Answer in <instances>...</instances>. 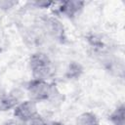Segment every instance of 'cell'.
Listing matches in <instances>:
<instances>
[{
	"instance_id": "6da1fadb",
	"label": "cell",
	"mask_w": 125,
	"mask_h": 125,
	"mask_svg": "<svg viewBox=\"0 0 125 125\" xmlns=\"http://www.w3.org/2000/svg\"><path fill=\"white\" fill-rule=\"evenodd\" d=\"M29 66L34 79L47 81L52 76L53 69L51 61L43 53H35L29 59Z\"/></svg>"
},
{
	"instance_id": "7a4b0ae2",
	"label": "cell",
	"mask_w": 125,
	"mask_h": 125,
	"mask_svg": "<svg viewBox=\"0 0 125 125\" xmlns=\"http://www.w3.org/2000/svg\"><path fill=\"white\" fill-rule=\"evenodd\" d=\"M28 94L31 101H46L53 95V87L47 81L33 79L28 85Z\"/></svg>"
},
{
	"instance_id": "3957f363",
	"label": "cell",
	"mask_w": 125,
	"mask_h": 125,
	"mask_svg": "<svg viewBox=\"0 0 125 125\" xmlns=\"http://www.w3.org/2000/svg\"><path fill=\"white\" fill-rule=\"evenodd\" d=\"M14 114L17 118L23 122L33 118L34 116L38 115L36 102L29 100L24 101L21 104H18L14 109Z\"/></svg>"
},
{
	"instance_id": "277c9868",
	"label": "cell",
	"mask_w": 125,
	"mask_h": 125,
	"mask_svg": "<svg viewBox=\"0 0 125 125\" xmlns=\"http://www.w3.org/2000/svg\"><path fill=\"white\" fill-rule=\"evenodd\" d=\"M44 29L48 34L56 39H61L62 37H63V27L56 19H47L44 21Z\"/></svg>"
},
{
	"instance_id": "5b68a950",
	"label": "cell",
	"mask_w": 125,
	"mask_h": 125,
	"mask_svg": "<svg viewBox=\"0 0 125 125\" xmlns=\"http://www.w3.org/2000/svg\"><path fill=\"white\" fill-rule=\"evenodd\" d=\"M83 5L84 2H80V1H65L62 3L60 7V11L62 14L70 18V17H74L77 13H79V11L83 8Z\"/></svg>"
},
{
	"instance_id": "8992f818",
	"label": "cell",
	"mask_w": 125,
	"mask_h": 125,
	"mask_svg": "<svg viewBox=\"0 0 125 125\" xmlns=\"http://www.w3.org/2000/svg\"><path fill=\"white\" fill-rule=\"evenodd\" d=\"M18 104V100L12 95H1L0 96V110L6 111L11 108H15Z\"/></svg>"
},
{
	"instance_id": "52a82bcc",
	"label": "cell",
	"mask_w": 125,
	"mask_h": 125,
	"mask_svg": "<svg viewBox=\"0 0 125 125\" xmlns=\"http://www.w3.org/2000/svg\"><path fill=\"white\" fill-rule=\"evenodd\" d=\"M75 125H99L97 116L91 112H85L78 116Z\"/></svg>"
},
{
	"instance_id": "ba28073f",
	"label": "cell",
	"mask_w": 125,
	"mask_h": 125,
	"mask_svg": "<svg viewBox=\"0 0 125 125\" xmlns=\"http://www.w3.org/2000/svg\"><path fill=\"white\" fill-rule=\"evenodd\" d=\"M110 121L113 125H124V105L121 104L110 115Z\"/></svg>"
},
{
	"instance_id": "9c48e42d",
	"label": "cell",
	"mask_w": 125,
	"mask_h": 125,
	"mask_svg": "<svg viewBox=\"0 0 125 125\" xmlns=\"http://www.w3.org/2000/svg\"><path fill=\"white\" fill-rule=\"evenodd\" d=\"M25 125H47V123L41 116L36 115L33 118L25 121Z\"/></svg>"
},
{
	"instance_id": "30bf717a",
	"label": "cell",
	"mask_w": 125,
	"mask_h": 125,
	"mask_svg": "<svg viewBox=\"0 0 125 125\" xmlns=\"http://www.w3.org/2000/svg\"><path fill=\"white\" fill-rule=\"evenodd\" d=\"M17 2H14V1H0V8L1 9H4V8H13L14 5H16Z\"/></svg>"
},
{
	"instance_id": "8fae6325",
	"label": "cell",
	"mask_w": 125,
	"mask_h": 125,
	"mask_svg": "<svg viewBox=\"0 0 125 125\" xmlns=\"http://www.w3.org/2000/svg\"><path fill=\"white\" fill-rule=\"evenodd\" d=\"M6 125H20L19 123H17V122H15V121H9Z\"/></svg>"
}]
</instances>
